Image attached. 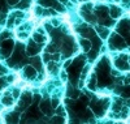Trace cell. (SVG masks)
Here are the masks:
<instances>
[{
    "label": "cell",
    "mask_w": 130,
    "mask_h": 124,
    "mask_svg": "<svg viewBox=\"0 0 130 124\" xmlns=\"http://www.w3.org/2000/svg\"><path fill=\"white\" fill-rule=\"evenodd\" d=\"M18 0H9V4H16Z\"/></svg>",
    "instance_id": "6da1fadb"
}]
</instances>
